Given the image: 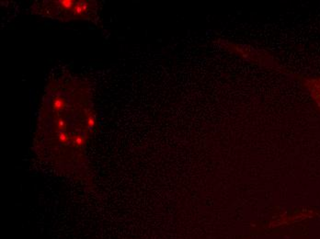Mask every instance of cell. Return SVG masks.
I'll return each mask as SVG.
<instances>
[{"mask_svg":"<svg viewBox=\"0 0 320 239\" xmlns=\"http://www.w3.org/2000/svg\"><path fill=\"white\" fill-rule=\"evenodd\" d=\"M56 126L58 129H60V130H64V129L66 128L67 126V123L64 120H63V118H60L56 121Z\"/></svg>","mask_w":320,"mask_h":239,"instance_id":"5b68a950","label":"cell"},{"mask_svg":"<svg viewBox=\"0 0 320 239\" xmlns=\"http://www.w3.org/2000/svg\"><path fill=\"white\" fill-rule=\"evenodd\" d=\"M86 124H87V127L89 129H93L96 125V119H95V116L94 114L92 113H89L87 115V119H86Z\"/></svg>","mask_w":320,"mask_h":239,"instance_id":"3957f363","label":"cell"},{"mask_svg":"<svg viewBox=\"0 0 320 239\" xmlns=\"http://www.w3.org/2000/svg\"><path fill=\"white\" fill-rule=\"evenodd\" d=\"M64 107V100L60 98V97H56L52 101V108L55 112H60L62 110Z\"/></svg>","mask_w":320,"mask_h":239,"instance_id":"7a4b0ae2","label":"cell"},{"mask_svg":"<svg viewBox=\"0 0 320 239\" xmlns=\"http://www.w3.org/2000/svg\"><path fill=\"white\" fill-rule=\"evenodd\" d=\"M69 140V137L67 136L66 134H64V132H61L59 134H58V141L60 143H67Z\"/></svg>","mask_w":320,"mask_h":239,"instance_id":"8992f818","label":"cell"},{"mask_svg":"<svg viewBox=\"0 0 320 239\" xmlns=\"http://www.w3.org/2000/svg\"><path fill=\"white\" fill-rule=\"evenodd\" d=\"M71 141H72V143L76 146H82L84 144V138L80 135L73 136Z\"/></svg>","mask_w":320,"mask_h":239,"instance_id":"277c9868","label":"cell"},{"mask_svg":"<svg viewBox=\"0 0 320 239\" xmlns=\"http://www.w3.org/2000/svg\"><path fill=\"white\" fill-rule=\"evenodd\" d=\"M76 3L77 2L73 1V0H62V1H59V7L64 11H72Z\"/></svg>","mask_w":320,"mask_h":239,"instance_id":"6da1fadb","label":"cell"}]
</instances>
